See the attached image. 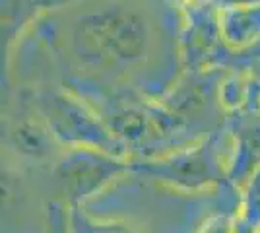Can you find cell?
Instances as JSON below:
<instances>
[{
    "instance_id": "cell-1",
    "label": "cell",
    "mask_w": 260,
    "mask_h": 233,
    "mask_svg": "<svg viewBox=\"0 0 260 233\" xmlns=\"http://www.w3.org/2000/svg\"><path fill=\"white\" fill-rule=\"evenodd\" d=\"M76 41L80 53L98 62L128 58L142 43L132 18L122 14H101L84 20L78 27Z\"/></svg>"
},
{
    "instance_id": "cell-2",
    "label": "cell",
    "mask_w": 260,
    "mask_h": 233,
    "mask_svg": "<svg viewBox=\"0 0 260 233\" xmlns=\"http://www.w3.org/2000/svg\"><path fill=\"white\" fill-rule=\"evenodd\" d=\"M68 233H144L132 225L126 223H101L93 222V220H87L82 214H74L70 225H68Z\"/></svg>"
},
{
    "instance_id": "cell-3",
    "label": "cell",
    "mask_w": 260,
    "mask_h": 233,
    "mask_svg": "<svg viewBox=\"0 0 260 233\" xmlns=\"http://www.w3.org/2000/svg\"><path fill=\"white\" fill-rule=\"evenodd\" d=\"M235 222L229 216H214L208 222H204V225L198 229L196 233H235Z\"/></svg>"
},
{
    "instance_id": "cell-4",
    "label": "cell",
    "mask_w": 260,
    "mask_h": 233,
    "mask_svg": "<svg viewBox=\"0 0 260 233\" xmlns=\"http://www.w3.org/2000/svg\"><path fill=\"white\" fill-rule=\"evenodd\" d=\"M51 233H68V227H62V225H58V227H51Z\"/></svg>"
}]
</instances>
